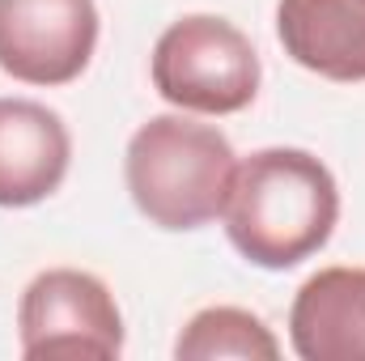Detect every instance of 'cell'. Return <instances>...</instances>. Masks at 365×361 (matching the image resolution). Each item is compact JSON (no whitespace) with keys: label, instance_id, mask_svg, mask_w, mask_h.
<instances>
[{"label":"cell","instance_id":"cell-1","mask_svg":"<svg viewBox=\"0 0 365 361\" xmlns=\"http://www.w3.org/2000/svg\"><path fill=\"white\" fill-rule=\"evenodd\" d=\"M221 217L247 264L284 272L327 247L340 221V187L314 153L276 145L238 162Z\"/></svg>","mask_w":365,"mask_h":361},{"label":"cell","instance_id":"cell-2","mask_svg":"<svg viewBox=\"0 0 365 361\" xmlns=\"http://www.w3.org/2000/svg\"><path fill=\"white\" fill-rule=\"evenodd\" d=\"M238 171L234 145L212 123L187 115H153L136 128L123 158L132 204L158 230H200L225 213Z\"/></svg>","mask_w":365,"mask_h":361},{"label":"cell","instance_id":"cell-3","mask_svg":"<svg viewBox=\"0 0 365 361\" xmlns=\"http://www.w3.org/2000/svg\"><path fill=\"white\" fill-rule=\"evenodd\" d=\"M259 51L225 17L191 13L153 47V90L195 115H238L259 93Z\"/></svg>","mask_w":365,"mask_h":361},{"label":"cell","instance_id":"cell-4","mask_svg":"<svg viewBox=\"0 0 365 361\" xmlns=\"http://www.w3.org/2000/svg\"><path fill=\"white\" fill-rule=\"evenodd\" d=\"M21 357H119L123 353V315L93 272L47 268L38 272L17 306Z\"/></svg>","mask_w":365,"mask_h":361},{"label":"cell","instance_id":"cell-5","mask_svg":"<svg viewBox=\"0 0 365 361\" xmlns=\"http://www.w3.org/2000/svg\"><path fill=\"white\" fill-rule=\"evenodd\" d=\"M93 0H0V73L26 86H68L93 60Z\"/></svg>","mask_w":365,"mask_h":361},{"label":"cell","instance_id":"cell-6","mask_svg":"<svg viewBox=\"0 0 365 361\" xmlns=\"http://www.w3.org/2000/svg\"><path fill=\"white\" fill-rule=\"evenodd\" d=\"M73 162L64 119L34 98H0V208H30L60 191Z\"/></svg>","mask_w":365,"mask_h":361},{"label":"cell","instance_id":"cell-7","mask_svg":"<svg viewBox=\"0 0 365 361\" xmlns=\"http://www.w3.org/2000/svg\"><path fill=\"white\" fill-rule=\"evenodd\" d=\"M276 39L306 73L340 86L365 81V0H280Z\"/></svg>","mask_w":365,"mask_h":361},{"label":"cell","instance_id":"cell-8","mask_svg":"<svg viewBox=\"0 0 365 361\" xmlns=\"http://www.w3.org/2000/svg\"><path fill=\"white\" fill-rule=\"evenodd\" d=\"M289 340L302 361H365V268L314 272L289 306Z\"/></svg>","mask_w":365,"mask_h":361},{"label":"cell","instance_id":"cell-9","mask_svg":"<svg viewBox=\"0 0 365 361\" xmlns=\"http://www.w3.org/2000/svg\"><path fill=\"white\" fill-rule=\"evenodd\" d=\"M179 361H212V357H242V361H276L280 340L264 327L259 315L242 306H208L187 319L175 340Z\"/></svg>","mask_w":365,"mask_h":361}]
</instances>
